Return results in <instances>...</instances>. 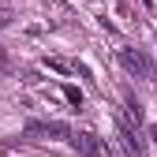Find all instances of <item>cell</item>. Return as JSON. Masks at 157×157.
<instances>
[{"mask_svg":"<svg viewBox=\"0 0 157 157\" xmlns=\"http://www.w3.org/2000/svg\"><path fill=\"white\" fill-rule=\"evenodd\" d=\"M23 135H26V139H67L71 127L60 124V120H30Z\"/></svg>","mask_w":157,"mask_h":157,"instance_id":"cell-1","label":"cell"},{"mask_svg":"<svg viewBox=\"0 0 157 157\" xmlns=\"http://www.w3.org/2000/svg\"><path fill=\"white\" fill-rule=\"evenodd\" d=\"M67 142L82 153V157H101V153H105V142L97 139V135H90V131H71Z\"/></svg>","mask_w":157,"mask_h":157,"instance_id":"cell-2","label":"cell"},{"mask_svg":"<svg viewBox=\"0 0 157 157\" xmlns=\"http://www.w3.org/2000/svg\"><path fill=\"white\" fill-rule=\"evenodd\" d=\"M120 64H124L131 75H142V78H150V75H153L150 56H146V52H139V49H120Z\"/></svg>","mask_w":157,"mask_h":157,"instance_id":"cell-3","label":"cell"},{"mask_svg":"<svg viewBox=\"0 0 157 157\" xmlns=\"http://www.w3.org/2000/svg\"><path fill=\"white\" fill-rule=\"evenodd\" d=\"M120 142H124L127 157H146V142L139 139V127H131V124H124V120H120Z\"/></svg>","mask_w":157,"mask_h":157,"instance_id":"cell-4","label":"cell"},{"mask_svg":"<svg viewBox=\"0 0 157 157\" xmlns=\"http://www.w3.org/2000/svg\"><path fill=\"white\" fill-rule=\"evenodd\" d=\"M45 67H49V71H56V75H71V71H75V64L60 60V56H45Z\"/></svg>","mask_w":157,"mask_h":157,"instance_id":"cell-5","label":"cell"},{"mask_svg":"<svg viewBox=\"0 0 157 157\" xmlns=\"http://www.w3.org/2000/svg\"><path fill=\"white\" fill-rule=\"evenodd\" d=\"M64 97H67V101H71L75 109H82V94H78L75 86H64Z\"/></svg>","mask_w":157,"mask_h":157,"instance_id":"cell-6","label":"cell"},{"mask_svg":"<svg viewBox=\"0 0 157 157\" xmlns=\"http://www.w3.org/2000/svg\"><path fill=\"white\" fill-rule=\"evenodd\" d=\"M8 23H11V11H0V30H4Z\"/></svg>","mask_w":157,"mask_h":157,"instance_id":"cell-7","label":"cell"},{"mask_svg":"<svg viewBox=\"0 0 157 157\" xmlns=\"http://www.w3.org/2000/svg\"><path fill=\"white\" fill-rule=\"evenodd\" d=\"M150 139H153V146H157V124H153V127H150Z\"/></svg>","mask_w":157,"mask_h":157,"instance_id":"cell-8","label":"cell"},{"mask_svg":"<svg viewBox=\"0 0 157 157\" xmlns=\"http://www.w3.org/2000/svg\"><path fill=\"white\" fill-rule=\"evenodd\" d=\"M142 4H146V8H153V0H142Z\"/></svg>","mask_w":157,"mask_h":157,"instance_id":"cell-9","label":"cell"}]
</instances>
